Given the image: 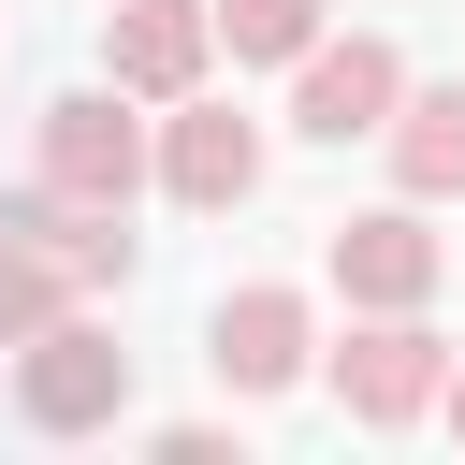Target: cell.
I'll return each mask as SVG.
<instances>
[{
  "mask_svg": "<svg viewBox=\"0 0 465 465\" xmlns=\"http://www.w3.org/2000/svg\"><path fill=\"white\" fill-rule=\"evenodd\" d=\"M203 29H218L232 58H305V44H320V0H203Z\"/></svg>",
  "mask_w": 465,
  "mask_h": 465,
  "instance_id": "cell-11",
  "label": "cell"
},
{
  "mask_svg": "<svg viewBox=\"0 0 465 465\" xmlns=\"http://www.w3.org/2000/svg\"><path fill=\"white\" fill-rule=\"evenodd\" d=\"M15 407L44 421V436H102L116 407H131V349L102 334V320H44V334H15Z\"/></svg>",
  "mask_w": 465,
  "mask_h": 465,
  "instance_id": "cell-1",
  "label": "cell"
},
{
  "mask_svg": "<svg viewBox=\"0 0 465 465\" xmlns=\"http://www.w3.org/2000/svg\"><path fill=\"white\" fill-rule=\"evenodd\" d=\"M44 189L131 218V189H145V116H131V87H58V102H44Z\"/></svg>",
  "mask_w": 465,
  "mask_h": 465,
  "instance_id": "cell-3",
  "label": "cell"
},
{
  "mask_svg": "<svg viewBox=\"0 0 465 465\" xmlns=\"http://www.w3.org/2000/svg\"><path fill=\"white\" fill-rule=\"evenodd\" d=\"M436 407H450V436H465V378H436Z\"/></svg>",
  "mask_w": 465,
  "mask_h": 465,
  "instance_id": "cell-13",
  "label": "cell"
},
{
  "mask_svg": "<svg viewBox=\"0 0 465 465\" xmlns=\"http://www.w3.org/2000/svg\"><path fill=\"white\" fill-rule=\"evenodd\" d=\"M378 145H392V189H407V203H450V189H465V87H407V102L378 116Z\"/></svg>",
  "mask_w": 465,
  "mask_h": 465,
  "instance_id": "cell-10",
  "label": "cell"
},
{
  "mask_svg": "<svg viewBox=\"0 0 465 465\" xmlns=\"http://www.w3.org/2000/svg\"><path fill=\"white\" fill-rule=\"evenodd\" d=\"M203 58H218L203 0H116V15H102V73H116L131 102H189Z\"/></svg>",
  "mask_w": 465,
  "mask_h": 465,
  "instance_id": "cell-6",
  "label": "cell"
},
{
  "mask_svg": "<svg viewBox=\"0 0 465 465\" xmlns=\"http://www.w3.org/2000/svg\"><path fill=\"white\" fill-rule=\"evenodd\" d=\"M334 291L349 305H436V276H450V247L421 232V203H378V218H334Z\"/></svg>",
  "mask_w": 465,
  "mask_h": 465,
  "instance_id": "cell-5",
  "label": "cell"
},
{
  "mask_svg": "<svg viewBox=\"0 0 465 465\" xmlns=\"http://www.w3.org/2000/svg\"><path fill=\"white\" fill-rule=\"evenodd\" d=\"M392 102H407V58H392L378 29H349V44L320 29V44L291 58V131H305V145H378Z\"/></svg>",
  "mask_w": 465,
  "mask_h": 465,
  "instance_id": "cell-2",
  "label": "cell"
},
{
  "mask_svg": "<svg viewBox=\"0 0 465 465\" xmlns=\"http://www.w3.org/2000/svg\"><path fill=\"white\" fill-rule=\"evenodd\" d=\"M58 305H73V276H58L44 247H15V232H0V349H15V334H44Z\"/></svg>",
  "mask_w": 465,
  "mask_h": 465,
  "instance_id": "cell-12",
  "label": "cell"
},
{
  "mask_svg": "<svg viewBox=\"0 0 465 465\" xmlns=\"http://www.w3.org/2000/svg\"><path fill=\"white\" fill-rule=\"evenodd\" d=\"M0 232H15V247H44L73 291H131V232H116V203H73V189H44V174H29V189H0Z\"/></svg>",
  "mask_w": 465,
  "mask_h": 465,
  "instance_id": "cell-8",
  "label": "cell"
},
{
  "mask_svg": "<svg viewBox=\"0 0 465 465\" xmlns=\"http://www.w3.org/2000/svg\"><path fill=\"white\" fill-rule=\"evenodd\" d=\"M160 189H174L189 218L247 203V189H262V131H247L232 102H174V131H160Z\"/></svg>",
  "mask_w": 465,
  "mask_h": 465,
  "instance_id": "cell-9",
  "label": "cell"
},
{
  "mask_svg": "<svg viewBox=\"0 0 465 465\" xmlns=\"http://www.w3.org/2000/svg\"><path fill=\"white\" fill-rule=\"evenodd\" d=\"M305 349H320V334H305V291H276V276H262V291H218V320H203V363H218L232 392H291Z\"/></svg>",
  "mask_w": 465,
  "mask_h": 465,
  "instance_id": "cell-7",
  "label": "cell"
},
{
  "mask_svg": "<svg viewBox=\"0 0 465 465\" xmlns=\"http://www.w3.org/2000/svg\"><path fill=\"white\" fill-rule=\"evenodd\" d=\"M436 378H450V349L421 334V305H363V320H349V349H334V407H349V421H378V436H392V421H421V407H436Z\"/></svg>",
  "mask_w": 465,
  "mask_h": 465,
  "instance_id": "cell-4",
  "label": "cell"
}]
</instances>
